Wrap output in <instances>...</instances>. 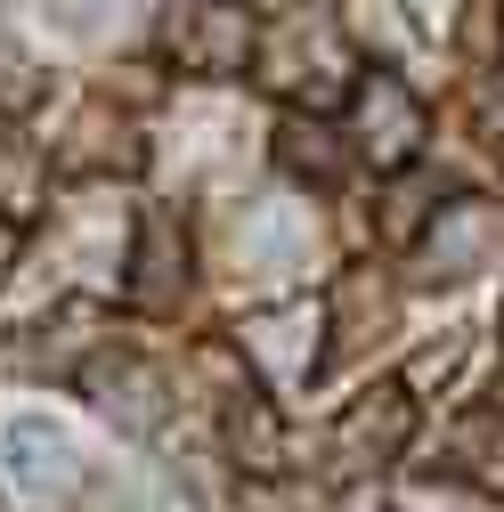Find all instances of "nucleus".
<instances>
[{
	"instance_id": "obj_18",
	"label": "nucleus",
	"mask_w": 504,
	"mask_h": 512,
	"mask_svg": "<svg viewBox=\"0 0 504 512\" xmlns=\"http://www.w3.org/2000/svg\"><path fill=\"white\" fill-rule=\"evenodd\" d=\"M0 106H9V114H33L41 106V74H33V57L17 41H0Z\"/></svg>"
},
{
	"instance_id": "obj_9",
	"label": "nucleus",
	"mask_w": 504,
	"mask_h": 512,
	"mask_svg": "<svg viewBox=\"0 0 504 512\" xmlns=\"http://www.w3.org/2000/svg\"><path fill=\"white\" fill-rule=\"evenodd\" d=\"M187 293V228L179 212H139V244H131V301L139 309H179Z\"/></svg>"
},
{
	"instance_id": "obj_6",
	"label": "nucleus",
	"mask_w": 504,
	"mask_h": 512,
	"mask_svg": "<svg viewBox=\"0 0 504 512\" xmlns=\"http://www.w3.org/2000/svg\"><path fill=\"white\" fill-rule=\"evenodd\" d=\"M318 334H326V317L309 309V301L252 309L244 317V358L261 366L269 382H309V374H318Z\"/></svg>"
},
{
	"instance_id": "obj_11",
	"label": "nucleus",
	"mask_w": 504,
	"mask_h": 512,
	"mask_svg": "<svg viewBox=\"0 0 504 512\" xmlns=\"http://www.w3.org/2000/svg\"><path fill=\"white\" fill-rule=\"evenodd\" d=\"M90 399L106 407V423H122V431H155V407H163V382L139 366V358H98L90 374Z\"/></svg>"
},
{
	"instance_id": "obj_10",
	"label": "nucleus",
	"mask_w": 504,
	"mask_h": 512,
	"mask_svg": "<svg viewBox=\"0 0 504 512\" xmlns=\"http://www.w3.org/2000/svg\"><path fill=\"white\" fill-rule=\"evenodd\" d=\"M0 464H9L17 496L49 504V496H66V488H74V439L57 431V423H41V415H25V423L0 431Z\"/></svg>"
},
{
	"instance_id": "obj_14",
	"label": "nucleus",
	"mask_w": 504,
	"mask_h": 512,
	"mask_svg": "<svg viewBox=\"0 0 504 512\" xmlns=\"http://www.w3.org/2000/svg\"><path fill=\"white\" fill-rule=\"evenodd\" d=\"M66 163H82V171H98V163L131 171V163H139V147H131V131H122L106 106H90V114L74 122V155H66Z\"/></svg>"
},
{
	"instance_id": "obj_1",
	"label": "nucleus",
	"mask_w": 504,
	"mask_h": 512,
	"mask_svg": "<svg viewBox=\"0 0 504 512\" xmlns=\"http://www.w3.org/2000/svg\"><path fill=\"white\" fill-rule=\"evenodd\" d=\"M261 82L285 90V98H334L342 82H358L334 9H285V17L261 33Z\"/></svg>"
},
{
	"instance_id": "obj_12",
	"label": "nucleus",
	"mask_w": 504,
	"mask_h": 512,
	"mask_svg": "<svg viewBox=\"0 0 504 512\" xmlns=\"http://www.w3.org/2000/svg\"><path fill=\"white\" fill-rule=\"evenodd\" d=\"M391 512H504V496L472 488L464 472H415L391 488Z\"/></svg>"
},
{
	"instance_id": "obj_19",
	"label": "nucleus",
	"mask_w": 504,
	"mask_h": 512,
	"mask_svg": "<svg viewBox=\"0 0 504 512\" xmlns=\"http://www.w3.org/2000/svg\"><path fill=\"white\" fill-rule=\"evenodd\" d=\"M448 366H456V342H439V350H423V358H415V382H431V374H448Z\"/></svg>"
},
{
	"instance_id": "obj_7",
	"label": "nucleus",
	"mask_w": 504,
	"mask_h": 512,
	"mask_svg": "<svg viewBox=\"0 0 504 512\" xmlns=\"http://www.w3.org/2000/svg\"><path fill=\"white\" fill-rule=\"evenodd\" d=\"M309 244H318V212L301 196H261L244 212V228H236V261L261 269V277H285V269L309 261Z\"/></svg>"
},
{
	"instance_id": "obj_13",
	"label": "nucleus",
	"mask_w": 504,
	"mask_h": 512,
	"mask_svg": "<svg viewBox=\"0 0 504 512\" xmlns=\"http://www.w3.org/2000/svg\"><path fill=\"white\" fill-rule=\"evenodd\" d=\"M464 464H472V488L504 496V391L464 423Z\"/></svg>"
},
{
	"instance_id": "obj_15",
	"label": "nucleus",
	"mask_w": 504,
	"mask_h": 512,
	"mask_svg": "<svg viewBox=\"0 0 504 512\" xmlns=\"http://www.w3.org/2000/svg\"><path fill=\"white\" fill-rule=\"evenodd\" d=\"M41 187H49L41 155H33V147H17V139H0V220L17 228V220L41 204Z\"/></svg>"
},
{
	"instance_id": "obj_4",
	"label": "nucleus",
	"mask_w": 504,
	"mask_h": 512,
	"mask_svg": "<svg viewBox=\"0 0 504 512\" xmlns=\"http://www.w3.org/2000/svg\"><path fill=\"white\" fill-rule=\"evenodd\" d=\"M358 147L374 171H399L423 147V98L399 74H358Z\"/></svg>"
},
{
	"instance_id": "obj_17",
	"label": "nucleus",
	"mask_w": 504,
	"mask_h": 512,
	"mask_svg": "<svg viewBox=\"0 0 504 512\" xmlns=\"http://www.w3.org/2000/svg\"><path fill=\"white\" fill-rule=\"evenodd\" d=\"M277 155H285L293 171H309V179H342V171H350V155L318 131V122H285V131H277Z\"/></svg>"
},
{
	"instance_id": "obj_21",
	"label": "nucleus",
	"mask_w": 504,
	"mask_h": 512,
	"mask_svg": "<svg viewBox=\"0 0 504 512\" xmlns=\"http://www.w3.org/2000/svg\"><path fill=\"white\" fill-rule=\"evenodd\" d=\"M488 114H496V131H504V66H496V98H488Z\"/></svg>"
},
{
	"instance_id": "obj_20",
	"label": "nucleus",
	"mask_w": 504,
	"mask_h": 512,
	"mask_svg": "<svg viewBox=\"0 0 504 512\" xmlns=\"http://www.w3.org/2000/svg\"><path fill=\"white\" fill-rule=\"evenodd\" d=\"M9 261H17V228L0 220V277H9Z\"/></svg>"
},
{
	"instance_id": "obj_5",
	"label": "nucleus",
	"mask_w": 504,
	"mask_h": 512,
	"mask_svg": "<svg viewBox=\"0 0 504 512\" xmlns=\"http://www.w3.org/2000/svg\"><path fill=\"white\" fill-rule=\"evenodd\" d=\"M163 49L179 57L187 74H244V57L261 49V33H252V17L244 9H171V25H163Z\"/></svg>"
},
{
	"instance_id": "obj_16",
	"label": "nucleus",
	"mask_w": 504,
	"mask_h": 512,
	"mask_svg": "<svg viewBox=\"0 0 504 512\" xmlns=\"http://www.w3.org/2000/svg\"><path fill=\"white\" fill-rule=\"evenodd\" d=\"M228 447H236L244 472H277V423H269L261 399H236V415H228Z\"/></svg>"
},
{
	"instance_id": "obj_2",
	"label": "nucleus",
	"mask_w": 504,
	"mask_h": 512,
	"mask_svg": "<svg viewBox=\"0 0 504 512\" xmlns=\"http://www.w3.org/2000/svg\"><path fill=\"white\" fill-rule=\"evenodd\" d=\"M504 252V204L496 196H456L415 244V285H472Z\"/></svg>"
},
{
	"instance_id": "obj_3",
	"label": "nucleus",
	"mask_w": 504,
	"mask_h": 512,
	"mask_svg": "<svg viewBox=\"0 0 504 512\" xmlns=\"http://www.w3.org/2000/svg\"><path fill=\"white\" fill-rule=\"evenodd\" d=\"M415 439V399H407V382H374V391H358L334 423V472L342 480H366V472H383L399 447Z\"/></svg>"
},
{
	"instance_id": "obj_8",
	"label": "nucleus",
	"mask_w": 504,
	"mask_h": 512,
	"mask_svg": "<svg viewBox=\"0 0 504 512\" xmlns=\"http://www.w3.org/2000/svg\"><path fill=\"white\" fill-rule=\"evenodd\" d=\"M391 326H399V285H391L383 269H350V277H334L326 334H334V350H342V358H366Z\"/></svg>"
}]
</instances>
